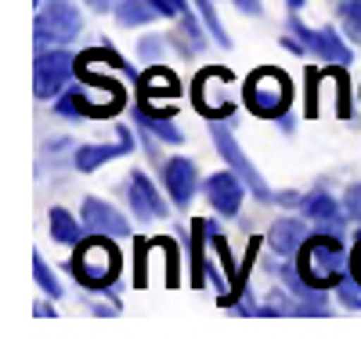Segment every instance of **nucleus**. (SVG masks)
I'll return each mask as SVG.
<instances>
[{
  "instance_id": "a878e982",
  "label": "nucleus",
  "mask_w": 361,
  "mask_h": 347,
  "mask_svg": "<svg viewBox=\"0 0 361 347\" xmlns=\"http://www.w3.org/2000/svg\"><path fill=\"white\" fill-rule=\"evenodd\" d=\"M87 4L94 8V11H105V8H112V4H116V0H87Z\"/></svg>"
},
{
  "instance_id": "412c9836",
  "label": "nucleus",
  "mask_w": 361,
  "mask_h": 347,
  "mask_svg": "<svg viewBox=\"0 0 361 347\" xmlns=\"http://www.w3.org/2000/svg\"><path fill=\"white\" fill-rule=\"evenodd\" d=\"M347 210H350V217L361 221V185H350L347 188Z\"/></svg>"
},
{
  "instance_id": "4be33fe9",
  "label": "nucleus",
  "mask_w": 361,
  "mask_h": 347,
  "mask_svg": "<svg viewBox=\"0 0 361 347\" xmlns=\"http://www.w3.org/2000/svg\"><path fill=\"white\" fill-rule=\"evenodd\" d=\"M148 87H156V91H173V76L170 73H148Z\"/></svg>"
},
{
  "instance_id": "4468645a",
  "label": "nucleus",
  "mask_w": 361,
  "mask_h": 347,
  "mask_svg": "<svg viewBox=\"0 0 361 347\" xmlns=\"http://www.w3.org/2000/svg\"><path fill=\"white\" fill-rule=\"evenodd\" d=\"M51 236H54L58 243H66V246H80L83 228H80L62 207H54V210H51Z\"/></svg>"
},
{
  "instance_id": "20e7f679",
  "label": "nucleus",
  "mask_w": 361,
  "mask_h": 347,
  "mask_svg": "<svg viewBox=\"0 0 361 347\" xmlns=\"http://www.w3.org/2000/svg\"><path fill=\"white\" fill-rule=\"evenodd\" d=\"M80 33V15L69 0H51L37 18V40L40 44H69Z\"/></svg>"
},
{
  "instance_id": "a211bd4d",
  "label": "nucleus",
  "mask_w": 361,
  "mask_h": 347,
  "mask_svg": "<svg viewBox=\"0 0 361 347\" xmlns=\"http://www.w3.org/2000/svg\"><path fill=\"white\" fill-rule=\"evenodd\" d=\"M33 275H37V282H40V289H44L47 297H62V286L54 282L51 268L44 264V257H33Z\"/></svg>"
},
{
  "instance_id": "f8f14e48",
  "label": "nucleus",
  "mask_w": 361,
  "mask_h": 347,
  "mask_svg": "<svg viewBox=\"0 0 361 347\" xmlns=\"http://www.w3.org/2000/svg\"><path fill=\"white\" fill-rule=\"evenodd\" d=\"M296 33L304 37V44H311L322 58H329V62H340V66H347L350 62V51L343 47V40L333 33V29H322V33H311V29H304L296 22Z\"/></svg>"
},
{
  "instance_id": "f257e3e1",
  "label": "nucleus",
  "mask_w": 361,
  "mask_h": 347,
  "mask_svg": "<svg viewBox=\"0 0 361 347\" xmlns=\"http://www.w3.org/2000/svg\"><path fill=\"white\" fill-rule=\"evenodd\" d=\"M243 98L250 105V112L257 116H282L293 102V87H289V76L279 73V69H257L246 87H243Z\"/></svg>"
},
{
  "instance_id": "bb28decb",
  "label": "nucleus",
  "mask_w": 361,
  "mask_h": 347,
  "mask_svg": "<svg viewBox=\"0 0 361 347\" xmlns=\"http://www.w3.org/2000/svg\"><path fill=\"white\" fill-rule=\"evenodd\" d=\"M354 275H357V282H361V243H357V250H354Z\"/></svg>"
},
{
  "instance_id": "7ed1b4c3",
  "label": "nucleus",
  "mask_w": 361,
  "mask_h": 347,
  "mask_svg": "<svg viewBox=\"0 0 361 347\" xmlns=\"http://www.w3.org/2000/svg\"><path fill=\"white\" fill-rule=\"evenodd\" d=\"M300 272L311 286H336L343 272V250L336 239H311L300 253Z\"/></svg>"
},
{
  "instance_id": "aec40b11",
  "label": "nucleus",
  "mask_w": 361,
  "mask_h": 347,
  "mask_svg": "<svg viewBox=\"0 0 361 347\" xmlns=\"http://www.w3.org/2000/svg\"><path fill=\"white\" fill-rule=\"evenodd\" d=\"M340 300H343L347 308H361V286H354V282H340Z\"/></svg>"
},
{
  "instance_id": "1a4fd4ad",
  "label": "nucleus",
  "mask_w": 361,
  "mask_h": 347,
  "mask_svg": "<svg viewBox=\"0 0 361 347\" xmlns=\"http://www.w3.org/2000/svg\"><path fill=\"white\" fill-rule=\"evenodd\" d=\"M130 207H134L137 217H145V221H152V217H163V214H166L159 192L152 188V181H148L145 174H134V178H130Z\"/></svg>"
},
{
  "instance_id": "423d86ee",
  "label": "nucleus",
  "mask_w": 361,
  "mask_h": 347,
  "mask_svg": "<svg viewBox=\"0 0 361 347\" xmlns=\"http://www.w3.org/2000/svg\"><path fill=\"white\" fill-rule=\"evenodd\" d=\"M69 69H73V58L66 51H44L37 58V83H33L37 87V98H54L66 87Z\"/></svg>"
},
{
  "instance_id": "5701e85b",
  "label": "nucleus",
  "mask_w": 361,
  "mask_h": 347,
  "mask_svg": "<svg viewBox=\"0 0 361 347\" xmlns=\"http://www.w3.org/2000/svg\"><path fill=\"white\" fill-rule=\"evenodd\" d=\"M156 8L163 15H185V0H156Z\"/></svg>"
},
{
  "instance_id": "b1692460",
  "label": "nucleus",
  "mask_w": 361,
  "mask_h": 347,
  "mask_svg": "<svg viewBox=\"0 0 361 347\" xmlns=\"http://www.w3.org/2000/svg\"><path fill=\"white\" fill-rule=\"evenodd\" d=\"M347 18L361 29V0H354V4H347Z\"/></svg>"
},
{
  "instance_id": "6ab92c4d",
  "label": "nucleus",
  "mask_w": 361,
  "mask_h": 347,
  "mask_svg": "<svg viewBox=\"0 0 361 347\" xmlns=\"http://www.w3.org/2000/svg\"><path fill=\"white\" fill-rule=\"evenodd\" d=\"M195 8L202 11V18H206V29L217 37V44H224V47H228L231 40H228V33H224V29H221V22H217V11H214V4H209V0H195Z\"/></svg>"
},
{
  "instance_id": "f3484780",
  "label": "nucleus",
  "mask_w": 361,
  "mask_h": 347,
  "mask_svg": "<svg viewBox=\"0 0 361 347\" xmlns=\"http://www.w3.org/2000/svg\"><path fill=\"white\" fill-rule=\"evenodd\" d=\"M141 127H145V130H152V134H159L166 145H177V141H180V130H177L170 120H152V116H145V112H141Z\"/></svg>"
},
{
  "instance_id": "ddd939ff",
  "label": "nucleus",
  "mask_w": 361,
  "mask_h": 347,
  "mask_svg": "<svg viewBox=\"0 0 361 347\" xmlns=\"http://www.w3.org/2000/svg\"><path fill=\"white\" fill-rule=\"evenodd\" d=\"M304 236H307V228L300 224V221H279L275 228H271V246H275L279 253H296L300 250V243H304Z\"/></svg>"
},
{
  "instance_id": "6e6552de",
  "label": "nucleus",
  "mask_w": 361,
  "mask_h": 347,
  "mask_svg": "<svg viewBox=\"0 0 361 347\" xmlns=\"http://www.w3.org/2000/svg\"><path fill=\"white\" fill-rule=\"evenodd\" d=\"M206 195L209 202L221 210V214H238V207H243V185H238L235 174H217V178L206 181Z\"/></svg>"
},
{
  "instance_id": "0eeeda50",
  "label": "nucleus",
  "mask_w": 361,
  "mask_h": 347,
  "mask_svg": "<svg viewBox=\"0 0 361 347\" xmlns=\"http://www.w3.org/2000/svg\"><path fill=\"white\" fill-rule=\"evenodd\" d=\"M83 224L94 236H127V221L119 210H112L102 199H83Z\"/></svg>"
},
{
  "instance_id": "2eb2a0df",
  "label": "nucleus",
  "mask_w": 361,
  "mask_h": 347,
  "mask_svg": "<svg viewBox=\"0 0 361 347\" xmlns=\"http://www.w3.org/2000/svg\"><path fill=\"white\" fill-rule=\"evenodd\" d=\"M159 8H156V0H123V4L116 8V15H119V22L123 25H141V22H152V15H156Z\"/></svg>"
},
{
  "instance_id": "9d476101",
  "label": "nucleus",
  "mask_w": 361,
  "mask_h": 347,
  "mask_svg": "<svg viewBox=\"0 0 361 347\" xmlns=\"http://www.w3.org/2000/svg\"><path fill=\"white\" fill-rule=\"evenodd\" d=\"M119 145H87V149H80L76 152V170H83V174H90V170H98L102 163H109V159H116L119 152H130L134 149V141H130V134L119 127Z\"/></svg>"
},
{
  "instance_id": "39448f33",
  "label": "nucleus",
  "mask_w": 361,
  "mask_h": 347,
  "mask_svg": "<svg viewBox=\"0 0 361 347\" xmlns=\"http://www.w3.org/2000/svg\"><path fill=\"white\" fill-rule=\"evenodd\" d=\"M209 134H214V141H217V152H221V156H224V159H228V163L238 170V178H243V181H246V185L260 195V199H267V195H271V192H267V185L260 181V174H257V166L246 159V152L235 145V138L228 134V127L214 123V127H209Z\"/></svg>"
},
{
  "instance_id": "393cba45",
  "label": "nucleus",
  "mask_w": 361,
  "mask_h": 347,
  "mask_svg": "<svg viewBox=\"0 0 361 347\" xmlns=\"http://www.w3.org/2000/svg\"><path fill=\"white\" fill-rule=\"evenodd\" d=\"M238 8H243L246 15H260V0H235Z\"/></svg>"
},
{
  "instance_id": "cd10ccee",
  "label": "nucleus",
  "mask_w": 361,
  "mask_h": 347,
  "mask_svg": "<svg viewBox=\"0 0 361 347\" xmlns=\"http://www.w3.org/2000/svg\"><path fill=\"white\" fill-rule=\"evenodd\" d=\"M300 4H304V0H289V8H300Z\"/></svg>"
},
{
  "instance_id": "f03ea898",
  "label": "nucleus",
  "mask_w": 361,
  "mask_h": 347,
  "mask_svg": "<svg viewBox=\"0 0 361 347\" xmlns=\"http://www.w3.org/2000/svg\"><path fill=\"white\" fill-rule=\"evenodd\" d=\"M76 275L87 282V286H109L116 275H119V250L109 243V239H90V243H80L76 246V260H73Z\"/></svg>"
},
{
  "instance_id": "9b49d317",
  "label": "nucleus",
  "mask_w": 361,
  "mask_h": 347,
  "mask_svg": "<svg viewBox=\"0 0 361 347\" xmlns=\"http://www.w3.org/2000/svg\"><path fill=\"white\" fill-rule=\"evenodd\" d=\"M166 188H170V195L185 207V202L195 195V163L192 159H170L166 163Z\"/></svg>"
},
{
  "instance_id": "dca6fc26",
  "label": "nucleus",
  "mask_w": 361,
  "mask_h": 347,
  "mask_svg": "<svg viewBox=\"0 0 361 347\" xmlns=\"http://www.w3.org/2000/svg\"><path fill=\"white\" fill-rule=\"evenodd\" d=\"M307 214H311L314 221H329V224H336V221H340V210H336V202L329 199V195H314V199H307Z\"/></svg>"
}]
</instances>
